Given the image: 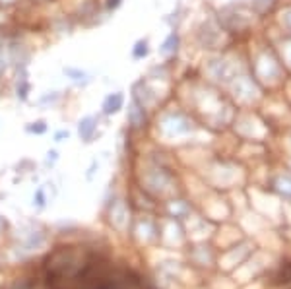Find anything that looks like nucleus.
Instances as JSON below:
<instances>
[{"instance_id":"f257e3e1","label":"nucleus","mask_w":291,"mask_h":289,"mask_svg":"<svg viewBox=\"0 0 291 289\" xmlns=\"http://www.w3.org/2000/svg\"><path fill=\"white\" fill-rule=\"evenodd\" d=\"M125 105V95H123V91H115V93H109L105 99H103V113L105 115H117L121 109Z\"/></svg>"},{"instance_id":"f03ea898","label":"nucleus","mask_w":291,"mask_h":289,"mask_svg":"<svg viewBox=\"0 0 291 289\" xmlns=\"http://www.w3.org/2000/svg\"><path fill=\"white\" fill-rule=\"evenodd\" d=\"M95 130H97V119L95 117H84L78 123V134H80V138L84 142H91Z\"/></svg>"},{"instance_id":"7ed1b4c3","label":"nucleus","mask_w":291,"mask_h":289,"mask_svg":"<svg viewBox=\"0 0 291 289\" xmlns=\"http://www.w3.org/2000/svg\"><path fill=\"white\" fill-rule=\"evenodd\" d=\"M128 121H130V125H132L134 128L144 127V123H146L144 105H140V103L132 101V103H130V107H128Z\"/></svg>"},{"instance_id":"20e7f679","label":"nucleus","mask_w":291,"mask_h":289,"mask_svg":"<svg viewBox=\"0 0 291 289\" xmlns=\"http://www.w3.org/2000/svg\"><path fill=\"white\" fill-rule=\"evenodd\" d=\"M64 76L70 80V82H74L76 86H88L91 82V76L86 70H82V68H74V66H66L64 70Z\"/></svg>"},{"instance_id":"39448f33","label":"nucleus","mask_w":291,"mask_h":289,"mask_svg":"<svg viewBox=\"0 0 291 289\" xmlns=\"http://www.w3.org/2000/svg\"><path fill=\"white\" fill-rule=\"evenodd\" d=\"M29 90H31V84L27 80V72H25V68H19L18 80H16V95L19 101H27Z\"/></svg>"},{"instance_id":"423d86ee","label":"nucleus","mask_w":291,"mask_h":289,"mask_svg":"<svg viewBox=\"0 0 291 289\" xmlns=\"http://www.w3.org/2000/svg\"><path fill=\"white\" fill-rule=\"evenodd\" d=\"M177 45H179V35H177V33H171V35L163 41V45H161V53L163 54L177 53Z\"/></svg>"},{"instance_id":"0eeeda50","label":"nucleus","mask_w":291,"mask_h":289,"mask_svg":"<svg viewBox=\"0 0 291 289\" xmlns=\"http://www.w3.org/2000/svg\"><path fill=\"white\" fill-rule=\"evenodd\" d=\"M149 53V47H147V41L146 39H140L136 45H134V49H132V58H136V60H140V58H146Z\"/></svg>"},{"instance_id":"6e6552de","label":"nucleus","mask_w":291,"mask_h":289,"mask_svg":"<svg viewBox=\"0 0 291 289\" xmlns=\"http://www.w3.org/2000/svg\"><path fill=\"white\" fill-rule=\"evenodd\" d=\"M27 132H33V134H45V132H47V125H45V121L31 123V125L27 127Z\"/></svg>"},{"instance_id":"1a4fd4ad","label":"nucleus","mask_w":291,"mask_h":289,"mask_svg":"<svg viewBox=\"0 0 291 289\" xmlns=\"http://www.w3.org/2000/svg\"><path fill=\"white\" fill-rule=\"evenodd\" d=\"M49 93H51V95H43V97L39 99L41 105H43V103H55L56 99H58V93H56V91H49Z\"/></svg>"},{"instance_id":"9d476101","label":"nucleus","mask_w":291,"mask_h":289,"mask_svg":"<svg viewBox=\"0 0 291 289\" xmlns=\"http://www.w3.org/2000/svg\"><path fill=\"white\" fill-rule=\"evenodd\" d=\"M68 136H70V134H68V130H58V132L55 134V140L56 142H62V140H64V138H68Z\"/></svg>"},{"instance_id":"9b49d317","label":"nucleus","mask_w":291,"mask_h":289,"mask_svg":"<svg viewBox=\"0 0 291 289\" xmlns=\"http://www.w3.org/2000/svg\"><path fill=\"white\" fill-rule=\"evenodd\" d=\"M121 2L123 0H107L105 4H107V10H117L119 6H121Z\"/></svg>"},{"instance_id":"f8f14e48","label":"nucleus","mask_w":291,"mask_h":289,"mask_svg":"<svg viewBox=\"0 0 291 289\" xmlns=\"http://www.w3.org/2000/svg\"><path fill=\"white\" fill-rule=\"evenodd\" d=\"M6 68H8V64H6V60H4V62H2V56H0V74L4 72V70H6Z\"/></svg>"},{"instance_id":"ddd939ff","label":"nucleus","mask_w":291,"mask_h":289,"mask_svg":"<svg viewBox=\"0 0 291 289\" xmlns=\"http://www.w3.org/2000/svg\"><path fill=\"white\" fill-rule=\"evenodd\" d=\"M56 159V151H49V159H47V161L51 163V161H55Z\"/></svg>"},{"instance_id":"4468645a","label":"nucleus","mask_w":291,"mask_h":289,"mask_svg":"<svg viewBox=\"0 0 291 289\" xmlns=\"http://www.w3.org/2000/svg\"><path fill=\"white\" fill-rule=\"evenodd\" d=\"M0 53H2V43H0Z\"/></svg>"}]
</instances>
